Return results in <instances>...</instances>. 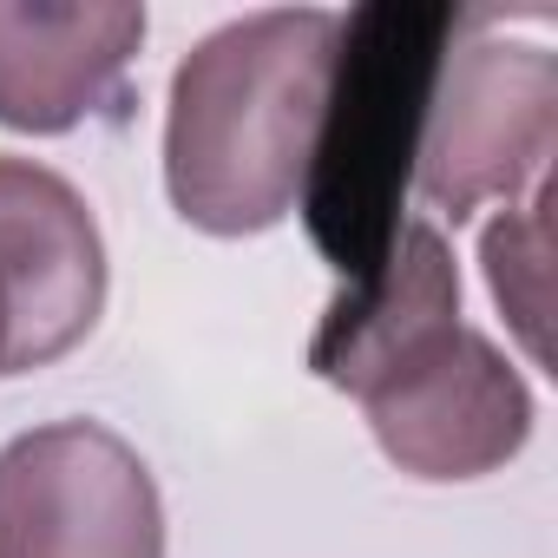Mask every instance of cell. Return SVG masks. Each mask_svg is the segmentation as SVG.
<instances>
[{"label":"cell","instance_id":"cell-1","mask_svg":"<svg viewBox=\"0 0 558 558\" xmlns=\"http://www.w3.org/2000/svg\"><path fill=\"white\" fill-rule=\"evenodd\" d=\"M310 368L368 414L408 480H486L532 440V388L493 336L460 323V263L434 217H408L381 263L336 290Z\"/></svg>","mask_w":558,"mask_h":558},{"label":"cell","instance_id":"cell-2","mask_svg":"<svg viewBox=\"0 0 558 558\" xmlns=\"http://www.w3.org/2000/svg\"><path fill=\"white\" fill-rule=\"evenodd\" d=\"M342 14L263 8L204 34L165 106V191L171 210L204 236L276 230L310 178L336 80Z\"/></svg>","mask_w":558,"mask_h":558},{"label":"cell","instance_id":"cell-3","mask_svg":"<svg viewBox=\"0 0 558 558\" xmlns=\"http://www.w3.org/2000/svg\"><path fill=\"white\" fill-rule=\"evenodd\" d=\"M453 27L460 8H440V0H375L342 14L336 80L296 197L316 250L342 283L368 276L408 223L401 204L414 191V151Z\"/></svg>","mask_w":558,"mask_h":558},{"label":"cell","instance_id":"cell-4","mask_svg":"<svg viewBox=\"0 0 558 558\" xmlns=\"http://www.w3.org/2000/svg\"><path fill=\"white\" fill-rule=\"evenodd\" d=\"M558 151V60L538 40L499 34L493 14H460L421 151H414V197L434 217L466 223L480 204H519Z\"/></svg>","mask_w":558,"mask_h":558},{"label":"cell","instance_id":"cell-5","mask_svg":"<svg viewBox=\"0 0 558 558\" xmlns=\"http://www.w3.org/2000/svg\"><path fill=\"white\" fill-rule=\"evenodd\" d=\"M0 558H165L145 453L106 421H47L0 447Z\"/></svg>","mask_w":558,"mask_h":558},{"label":"cell","instance_id":"cell-6","mask_svg":"<svg viewBox=\"0 0 558 558\" xmlns=\"http://www.w3.org/2000/svg\"><path fill=\"white\" fill-rule=\"evenodd\" d=\"M106 310V236L73 178L0 158V381L73 355Z\"/></svg>","mask_w":558,"mask_h":558},{"label":"cell","instance_id":"cell-7","mask_svg":"<svg viewBox=\"0 0 558 558\" xmlns=\"http://www.w3.org/2000/svg\"><path fill=\"white\" fill-rule=\"evenodd\" d=\"M145 47V8L86 0V8H34L0 0V125L27 138H60L125 93Z\"/></svg>","mask_w":558,"mask_h":558},{"label":"cell","instance_id":"cell-8","mask_svg":"<svg viewBox=\"0 0 558 558\" xmlns=\"http://www.w3.org/2000/svg\"><path fill=\"white\" fill-rule=\"evenodd\" d=\"M480 263H486V290H493L506 329L545 368L551 362V342H545V316H551V178H538L519 204H506L480 230Z\"/></svg>","mask_w":558,"mask_h":558}]
</instances>
